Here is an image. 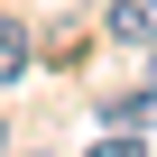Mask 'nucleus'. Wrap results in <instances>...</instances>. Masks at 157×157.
<instances>
[{
    "label": "nucleus",
    "instance_id": "1",
    "mask_svg": "<svg viewBox=\"0 0 157 157\" xmlns=\"http://www.w3.org/2000/svg\"><path fill=\"white\" fill-rule=\"evenodd\" d=\"M102 28H111L120 46H157V0H111Z\"/></svg>",
    "mask_w": 157,
    "mask_h": 157
},
{
    "label": "nucleus",
    "instance_id": "2",
    "mask_svg": "<svg viewBox=\"0 0 157 157\" xmlns=\"http://www.w3.org/2000/svg\"><path fill=\"white\" fill-rule=\"evenodd\" d=\"M102 120H111V129H139V120H157V83H148V93H102Z\"/></svg>",
    "mask_w": 157,
    "mask_h": 157
},
{
    "label": "nucleus",
    "instance_id": "3",
    "mask_svg": "<svg viewBox=\"0 0 157 157\" xmlns=\"http://www.w3.org/2000/svg\"><path fill=\"white\" fill-rule=\"evenodd\" d=\"M19 74H28V28L0 19V83H19Z\"/></svg>",
    "mask_w": 157,
    "mask_h": 157
},
{
    "label": "nucleus",
    "instance_id": "4",
    "mask_svg": "<svg viewBox=\"0 0 157 157\" xmlns=\"http://www.w3.org/2000/svg\"><path fill=\"white\" fill-rule=\"evenodd\" d=\"M93 157H139V139H129V129H111V139H93Z\"/></svg>",
    "mask_w": 157,
    "mask_h": 157
},
{
    "label": "nucleus",
    "instance_id": "5",
    "mask_svg": "<svg viewBox=\"0 0 157 157\" xmlns=\"http://www.w3.org/2000/svg\"><path fill=\"white\" fill-rule=\"evenodd\" d=\"M148 83H157V74H148Z\"/></svg>",
    "mask_w": 157,
    "mask_h": 157
}]
</instances>
